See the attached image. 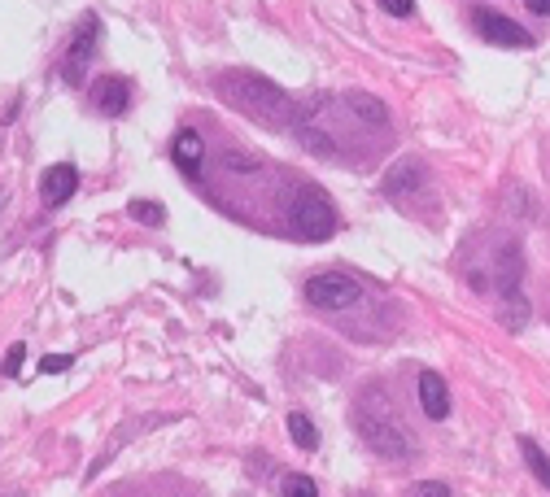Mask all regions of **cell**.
Listing matches in <instances>:
<instances>
[{
  "label": "cell",
  "instance_id": "cell-12",
  "mask_svg": "<svg viewBox=\"0 0 550 497\" xmlns=\"http://www.w3.org/2000/svg\"><path fill=\"white\" fill-rule=\"evenodd\" d=\"M289 436H293L297 450H319V428L302 415V410H293L289 415Z\"/></svg>",
  "mask_w": 550,
  "mask_h": 497
},
{
  "label": "cell",
  "instance_id": "cell-17",
  "mask_svg": "<svg viewBox=\"0 0 550 497\" xmlns=\"http://www.w3.org/2000/svg\"><path fill=\"white\" fill-rule=\"evenodd\" d=\"M75 367V354H53V358H44L40 362V375H53V371H70Z\"/></svg>",
  "mask_w": 550,
  "mask_h": 497
},
{
  "label": "cell",
  "instance_id": "cell-5",
  "mask_svg": "<svg viewBox=\"0 0 550 497\" xmlns=\"http://www.w3.org/2000/svg\"><path fill=\"white\" fill-rule=\"evenodd\" d=\"M363 297V284L354 280V275H345V271H319V275H310L306 280V301L315 310H350L354 301Z\"/></svg>",
  "mask_w": 550,
  "mask_h": 497
},
{
  "label": "cell",
  "instance_id": "cell-8",
  "mask_svg": "<svg viewBox=\"0 0 550 497\" xmlns=\"http://www.w3.org/2000/svg\"><path fill=\"white\" fill-rule=\"evenodd\" d=\"M75 192H79V166L75 162H57V166H49V171L40 175V201L49 205V210L66 205Z\"/></svg>",
  "mask_w": 550,
  "mask_h": 497
},
{
  "label": "cell",
  "instance_id": "cell-7",
  "mask_svg": "<svg viewBox=\"0 0 550 497\" xmlns=\"http://www.w3.org/2000/svg\"><path fill=\"white\" fill-rule=\"evenodd\" d=\"M92 109L105 118H118V114H127L131 109V83L123 75H101V79H92Z\"/></svg>",
  "mask_w": 550,
  "mask_h": 497
},
{
  "label": "cell",
  "instance_id": "cell-9",
  "mask_svg": "<svg viewBox=\"0 0 550 497\" xmlns=\"http://www.w3.org/2000/svg\"><path fill=\"white\" fill-rule=\"evenodd\" d=\"M171 162L179 166V175H188L197 184L201 179V162H206V144H201V136L193 127H184V131H175V140H171Z\"/></svg>",
  "mask_w": 550,
  "mask_h": 497
},
{
  "label": "cell",
  "instance_id": "cell-4",
  "mask_svg": "<svg viewBox=\"0 0 550 497\" xmlns=\"http://www.w3.org/2000/svg\"><path fill=\"white\" fill-rule=\"evenodd\" d=\"M97 35H101V18L97 14H79L62 62H57V75H62V83H70V88H79L83 75H88L92 53H97Z\"/></svg>",
  "mask_w": 550,
  "mask_h": 497
},
{
  "label": "cell",
  "instance_id": "cell-10",
  "mask_svg": "<svg viewBox=\"0 0 550 497\" xmlns=\"http://www.w3.org/2000/svg\"><path fill=\"white\" fill-rule=\"evenodd\" d=\"M420 406H424V415L437 423L450 415V389L437 371H420Z\"/></svg>",
  "mask_w": 550,
  "mask_h": 497
},
{
  "label": "cell",
  "instance_id": "cell-18",
  "mask_svg": "<svg viewBox=\"0 0 550 497\" xmlns=\"http://www.w3.org/2000/svg\"><path fill=\"white\" fill-rule=\"evenodd\" d=\"M380 9H385L389 18H411L415 14V0H380Z\"/></svg>",
  "mask_w": 550,
  "mask_h": 497
},
{
  "label": "cell",
  "instance_id": "cell-16",
  "mask_svg": "<svg viewBox=\"0 0 550 497\" xmlns=\"http://www.w3.org/2000/svg\"><path fill=\"white\" fill-rule=\"evenodd\" d=\"M406 497H450V489L441 480H420V484H411V489H406Z\"/></svg>",
  "mask_w": 550,
  "mask_h": 497
},
{
  "label": "cell",
  "instance_id": "cell-20",
  "mask_svg": "<svg viewBox=\"0 0 550 497\" xmlns=\"http://www.w3.org/2000/svg\"><path fill=\"white\" fill-rule=\"evenodd\" d=\"M14 114H18V101H9L5 109H0V123H5V127H9V123H14Z\"/></svg>",
  "mask_w": 550,
  "mask_h": 497
},
{
  "label": "cell",
  "instance_id": "cell-13",
  "mask_svg": "<svg viewBox=\"0 0 550 497\" xmlns=\"http://www.w3.org/2000/svg\"><path fill=\"white\" fill-rule=\"evenodd\" d=\"M127 218L140 227H162L166 223V210L158 201H127Z\"/></svg>",
  "mask_w": 550,
  "mask_h": 497
},
{
  "label": "cell",
  "instance_id": "cell-19",
  "mask_svg": "<svg viewBox=\"0 0 550 497\" xmlns=\"http://www.w3.org/2000/svg\"><path fill=\"white\" fill-rule=\"evenodd\" d=\"M529 5V14H537V18H550V0H524Z\"/></svg>",
  "mask_w": 550,
  "mask_h": 497
},
{
  "label": "cell",
  "instance_id": "cell-6",
  "mask_svg": "<svg viewBox=\"0 0 550 497\" xmlns=\"http://www.w3.org/2000/svg\"><path fill=\"white\" fill-rule=\"evenodd\" d=\"M476 31H481V40L498 44V48H533V35L520 27V22L494 14V9H476Z\"/></svg>",
  "mask_w": 550,
  "mask_h": 497
},
{
  "label": "cell",
  "instance_id": "cell-1",
  "mask_svg": "<svg viewBox=\"0 0 550 497\" xmlns=\"http://www.w3.org/2000/svg\"><path fill=\"white\" fill-rule=\"evenodd\" d=\"M214 96H219L227 109H236L241 118H249V123H258L267 131L293 127L297 114H302L280 83H271L267 75H254V70H223V75H214Z\"/></svg>",
  "mask_w": 550,
  "mask_h": 497
},
{
  "label": "cell",
  "instance_id": "cell-2",
  "mask_svg": "<svg viewBox=\"0 0 550 497\" xmlns=\"http://www.w3.org/2000/svg\"><path fill=\"white\" fill-rule=\"evenodd\" d=\"M284 218L302 240H328L337 232V205L319 184H293L284 197Z\"/></svg>",
  "mask_w": 550,
  "mask_h": 497
},
{
  "label": "cell",
  "instance_id": "cell-14",
  "mask_svg": "<svg viewBox=\"0 0 550 497\" xmlns=\"http://www.w3.org/2000/svg\"><path fill=\"white\" fill-rule=\"evenodd\" d=\"M280 497H319V489L310 476H302V471H289V476L280 480Z\"/></svg>",
  "mask_w": 550,
  "mask_h": 497
},
{
  "label": "cell",
  "instance_id": "cell-3",
  "mask_svg": "<svg viewBox=\"0 0 550 497\" xmlns=\"http://www.w3.org/2000/svg\"><path fill=\"white\" fill-rule=\"evenodd\" d=\"M354 428L358 436H363L367 445L380 454V458H406L415 450V441H411V432L398 423V415L380 402V397H363L354 410Z\"/></svg>",
  "mask_w": 550,
  "mask_h": 497
},
{
  "label": "cell",
  "instance_id": "cell-11",
  "mask_svg": "<svg viewBox=\"0 0 550 497\" xmlns=\"http://www.w3.org/2000/svg\"><path fill=\"white\" fill-rule=\"evenodd\" d=\"M520 454H524V463H529L533 480H537V484H546V489H550V454H546L542 445L533 441V436H520Z\"/></svg>",
  "mask_w": 550,
  "mask_h": 497
},
{
  "label": "cell",
  "instance_id": "cell-15",
  "mask_svg": "<svg viewBox=\"0 0 550 497\" xmlns=\"http://www.w3.org/2000/svg\"><path fill=\"white\" fill-rule=\"evenodd\" d=\"M22 362H27V345H9L5 349V362H0V375H5V380H18L22 375Z\"/></svg>",
  "mask_w": 550,
  "mask_h": 497
}]
</instances>
